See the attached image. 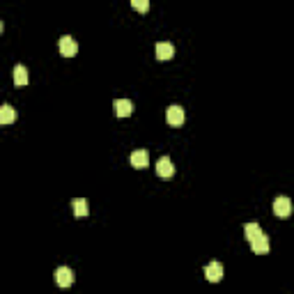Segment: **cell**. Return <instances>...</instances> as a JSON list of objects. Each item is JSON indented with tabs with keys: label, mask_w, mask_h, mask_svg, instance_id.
<instances>
[{
	"label": "cell",
	"mask_w": 294,
	"mask_h": 294,
	"mask_svg": "<svg viewBox=\"0 0 294 294\" xmlns=\"http://www.w3.org/2000/svg\"><path fill=\"white\" fill-rule=\"evenodd\" d=\"M165 120H168V124L170 127H182L186 120V113L182 106H170V108L165 110Z\"/></svg>",
	"instance_id": "obj_1"
},
{
	"label": "cell",
	"mask_w": 294,
	"mask_h": 294,
	"mask_svg": "<svg viewBox=\"0 0 294 294\" xmlns=\"http://www.w3.org/2000/svg\"><path fill=\"white\" fill-rule=\"evenodd\" d=\"M60 53L65 57H74L78 53V41L74 39V37H69V35L60 37Z\"/></svg>",
	"instance_id": "obj_2"
},
{
	"label": "cell",
	"mask_w": 294,
	"mask_h": 294,
	"mask_svg": "<svg viewBox=\"0 0 294 294\" xmlns=\"http://www.w3.org/2000/svg\"><path fill=\"white\" fill-rule=\"evenodd\" d=\"M274 214L280 218H287L289 214H292V202H289V198L285 196H278L274 200Z\"/></svg>",
	"instance_id": "obj_3"
},
{
	"label": "cell",
	"mask_w": 294,
	"mask_h": 294,
	"mask_svg": "<svg viewBox=\"0 0 294 294\" xmlns=\"http://www.w3.org/2000/svg\"><path fill=\"white\" fill-rule=\"evenodd\" d=\"M55 283L60 287H72L74 285V271L69 267H57L55 269Z\"/></svg>",
	"instance_id": "obj_4"
},
{
	"label": "cell",
	"mask_w": 294,
	"mask_h": 294,
	"mask_svg": "<svg viewBox=\"0 0 294 294\" xmlns=\"http://www.w3.org/2000/svg\"><path fill=\"white\" fill-rule=\"evenodd\" d=\"M156 175L163 177V180L175 175V165H172V161L168 159V156H161V159L156 161Z\"/></svg>",
	"instance_id": "obj_5"
},
{
	"label": "cell",
	"mask_w": 294,
	"mask_h": 294,
	"mask_svg": "<svg viewBox=\"0 0 294 294\" xmlns=\"http://www.w3.org/2000/svg\"><path fill=\"white\" fill-rule=\"evenodd\" d=\"M251 248H253V253H258V255H267L269 253V237L264 232H260L258 237L251 239Z\"/></svg>",
	"instance_id": "obj_6"
},
{
	"label": "cell",
	"mask_w": 294,
	"mask_h": 294,
	"mask_svg": "<svg viewBox=\"0 0 294 294\" xmlns=\"http://www.w3.org/2000/svg\"><path fill=\"white\" fill-rule=\"evenodd\" d=\"M205 276H207V280H209V283H221V280H223V267H221V262H209V264H207Z\"/></svg>",
	"instance_id": "obj_7"
},
{
	"label": "cell",
	"mask_w": 294,
	"mask_h": 294,
	"mask_svg": "<svg viewBox=\"0 0 294 294\" xmlns=\"http://www.w3.org/2000/svg\"><path fill=\"white\" fill-rule=\"evenodd\" d=\"M172 55H175V46L170 41H159L156 44V60L165 62V60H172Z\"/></svg>",
	"instance_id": "obj_8"
},
{
	"label": "cell",
	"mask_w": 294,
	"mask_h": 294,
	"mask_svg": "<svg viewBox=\"0 0 294 294\" xmlns=\"http://www.w3.org/2000/svg\"><path fill=\"white\" fill-rule=\"evenodd\" d=\"M131 113H134V103L129 99H117L115 101V115L117 117H129Z\"/></svg>",
	"instance_id": "obj_9"
},
{
	"label": "cell",
	"mask_w": 294,
	"mask_h": 294,
	"mask_svg": "<svg viewBox=\"0 0 294 294\" xmlns=\"http://www.w3.org/2000/svg\"><path fill=\"white\" fill-rule=\"evenodd\" d=\"M147 163H150V154L145 150H136L134 154H131V165H134L136 170H140V168H147Z\"/></svg>",
	"instance_id": "obj_10"
},
{
	"label": "cell",
	"mask_w": 294,
	"mask_h": 294,
	"mask_svg": "<svg viewBox=\"0 0 294 294\" xmlns=\"http://www.w3.org/2000/svg\"><path fill=\"white\" fill-rule=\"evenodd\" d=\"M16 120V110L12 108L10 103H3L0 106V124H12Z\"/></svg>",
	"instance_id": "obj_11"
},
{
	"label": "cell",
	"mask_w": 294,
	"mask_h": 294,
	"mask_svg": "<svg viewBox=\"0 0 294 294\" xmlns=\"http://www.w3.org/2000/svg\"><path fill=\"white\" fill-rule=\"evenodd\" d=\"M14 85H16V88L28 85V69L23 67V65H16V67H14Z\"/></svg>",
	"instance_id": "obj_12"
},
{
	"label": "cell",
	"mask_w": 294,
	"mask_h": 294,
	"mask_svg": "<svg viewBox=\"0 0 294 294\" xmlns=\"http://www.w3.org/2000/svg\"><path fill=\"white\" fill-rule=\"evenodd\" d=\"M72 209L76 216H88L90 214V207H88V200H83V198H76L72 200Z\"/></svg>",
	"instance_id": "obj_13"
},
{
	"label": "cell",
	"mask_w": 294,
	"mask_h": 294,
	"mask_svg": "<svg viewBox=\"0 0 294 294\" xmlns=\"http://www.w3.org/2000/svg\"><path fill=\"white\" fill-rule=\"evenodd\" d=\"M244 232H246V239H248V242H251V239H253V237H258V234L262 232V227H260L258 223H248V225L244 227Z\"/></svg>",
	"instance_id": "obj_14"
},
{
	"label": "cell",
	"mask_w": 294,
	"mask_h": 294,
	"mask_svg": "<svg viewBox=\"0 0 294 294\" xmlns=\"http://www.w3.org/2000/svg\"><path fill=\"white\" fill-rule=\"evenodd\" d=\"M131 7L136 12H140V14H145V12L150 10V0H131Z\"/></svg>",
	"instance_id": "obj_15"
},
{
	"label": "cell",
	"mask_w": 294,
	"mask_h": 294,
	"mask_svg": "<svg viewBox=\"0 0 294 294\" xmlns=\"http://www.w3.org/2000/svg\"><path fill=\"white\" fill-rule=\"evenodd\" d=\"M0 32H3V21H0Z\"/></svg>",
	"instance_id": "obj_16"
}]
</instances>
